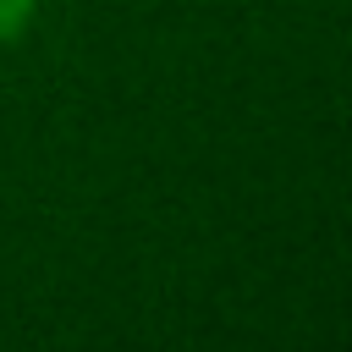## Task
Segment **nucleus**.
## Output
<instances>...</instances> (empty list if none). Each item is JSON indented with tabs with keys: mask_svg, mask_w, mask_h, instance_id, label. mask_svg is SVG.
<instances>
[{
	"mask_svg": "<svg viewBox=\"0 0 352 352\" xmlns=\"http://www.w3.org/2000/svg\"><path fill=\"white\" fill-rule=\"evenodd\" d=\"M33 16H38V0H0V50L16 44L33 28Z\"/></svg>",
	"mask_w": 352,
	"mask_h": 352,
	"instance_id": "nucleus-1",
	"label": "nucleus"
}]
</instances>
